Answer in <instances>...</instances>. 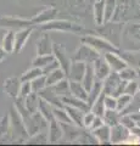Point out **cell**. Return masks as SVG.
I'll return each mask as SVG.
<instances>
[{
    "instance_id": "obj_29",
    "label": "cell",
    "mask_w": 140,
    "mask_h": 146,
    "mask_svg": "<svg viewBox=\"0 0 140 146\" xmlns=\"http://www.w3.org/2000/svg\"><path fill=\"white\" fill-rule=\"evenodd\" d=\"M94 20L98 26L104 25V12H105V0H96L93 7Z\"/></svg>"
},
{
    "instance_id": "obj_8",
    "label": "cell",
    "mask_w": 140,
    "mask_h": 146,
    "mask_svg": "<svg viewBox=\"0 0 140 146\" xmlns=\"http://www.w3.org/2000/svg\"><path fill=\"white\" fill-rule=\"evenodd\" d=\"M33 22L27 21V20H21V18H13V17H4L0 20V27H7L10 29H21L26 28V27H32Z\"/></svg>"
},
{
    "instance_id": "obj_39",
    "label": "cell",
    "mask_w": 140,
    "mask_h": 146,
    "mask_svg": "<svg viewBox=\"0 0 140 146\" xmlns=\"http://www.w3.org/2000/svg\"><path fill=\"white\" fill-rule=\"evenodd\" d=\"M130 99H132V96L130 95H128V94H125V93H122L121 95H118V96L116 98V100H117V107H116V110L118 112H122L123 110L128 106V104L130 102Z\"/></svg>"
},
{
    "instance_id": "obj_33",
    "label": "cell",
    "mask_w": 140,
    "mask_h": 146,
    "mask_svg": "<svg viewBox=\"0 0 140 146\" xmlns=\"http://www.w3.org/2000/svg\"><path fill=\"white\" fill-rule=\"evenodd\" d=\"M104 99H105V93L101 91V94L98 96V99L93 102V105L90 106V111H92L95 116L102 117L104 112H105V104H104Z\"/></svg>"
},
{
    "instance_id": "obj_27",
    "label": "cell",
    "mask_w": 140,
    "mask_h": 146,
    "mask_svg": "<svg viewBox=\"0 0 140 146\" xmlns=\"http://www.w3.org/2000/svg\"><path fill=\"white\" fill-rule=\"evenodd\" d=\"M119 118H121V113L117 110H105V112L102 115V121L108 127L118 124Z\"/></svg>"
},
{
    "instance_id": "obj_25",
    "label": "cell",
    "mask_w": 140,
    "mask_h": 146,
    "mask_svg": "<svg viewBox=\"0 0 140 146\" xmlns=\"http://www.w3.org/2000/svg\"><path fill=\"white\" fill-rule=\"evenodd\" d=\"M38 101H39V95L38 93H31L26 98H23V105L26 110L31 113H34L35 111H38Z\"/></svg>"
},
{
    "instance_id": "obj_11",
    "label": "cell",
    "mask_w": 140,
    "mask_h": 146,
    "mask_svg": "<svg viewBox=\"0 0 140 146\" xmlns=\"http://www.w3.org/2000/svg\"><path fill=\"white\" fill-rule=\"evenodd\" d=\"M85 67H87V63L83 62V61H76L71 63V67H70V71H68V74L67 77L71 79V80H77V82H82L83 79V76L85 73Z\"/></svg>"
},
{
    "instance_id": "obj_3",
    "label": "cell",
    "mask_w": 140,
    "mask_h": 146,
    "mask_svg": "<svg viewBox=\"0 0 140 146\" xmlns=\"http://www.w3.org/2000/svg\"><path fill=\"white\" fill-rule=\"evenodd\" d=\"M42 31H65V32H83L84 29L78 25L71 23L68 21H60V20H52L46 23L40 25Z\"/></svg>"
},
{
    "instance_id": "obj_21",
    "label": "cell",
    "mask_w": 140,
    "mask_h": 146,
    "mask_svg": "<svg viewBox=\"0 0 140 146\" xmlns=\"http://www.w3.org/2000/svg\"><path fill=\"white\" fill-rule=\"evenodd\" d=\"M65 78H66V73L62 71L61 67H58L56 70L51 71L50 73H48V74H45V85L46 86L54 85Z\"/></svg>"
},
{
    "instance_id": "obj_52",
    "label": "cell",
    "mask_w": 140,
    "mask_h": 146,
    "mask_svg": "<svg viewBox=\"0 0 140 146\" xmlns=\"http://www.w3.org/2000/svg\"><path fill=\"white\" fill-rule=\"evenodd\" d=\"M132 32L133 33H140V26L139 25H137V26H134L133 28H132ZM138 39L140 40V35L138 36Z\"/></svg>"
},
{
    "instance_id": "obj_1",
    "label": "cell",
    "mask_w": 140,
    "mask_h": 146,
    "mask_svg": "<svg viewBox=\"0 0 140 146\" xmlns=\"http://www.w3.org/2000/svg\"><path fill=\"white\" fill-rule=\"evenodd\" d=\"M125 83L127 82L122 80L118 73L111 71L110 74L102 80V91L106 95H112V96L117 98L124 91Z\"/></svg>"
},
{
    "instance_id": "obj_43",
    "label": "cell",
    "mask_w": 140,
    "mask_h": 146,
    "mask_svg": "<svg viewBox=\"0 0 140 146\" xmlns=\"http://www.w3.org/2000/svg\"><path fill=\"white\" fill-rule=\"evenodd\" d=\"M27 143L28 144H45V143H48V136L44 135V131H39V133L32 135V138L27 141Z\"/></svg>"
},
{
    "instance_id": "obj_32",
    "label": "cell",
    "mask_w": 140,
    "mask_h": 146,
    "mask_svg": "<svg viewBox=\"0 0 140 146\" xmlns=\"http://www.w3.org/2000/svg\"><path fill=\"white\" fill-rule=\"evenodd\" d=\"M6 54H11L15 50V31L10 29L3 38V46Z\"/></svg>"
},
{
    "instance_id": "obj_41",
    "label": "cell",
    "mask_w": 140,
    "mask_h": 146,
    "mask_svg": "<svg viewBox=\"0 0 140 146\" xmlns=\"http://www.w3.org/2000/svg\"><path fill=\"white\" fill-rule=\"evenodd\" d=\"M138 90H139V84H138L137 82H135V79H134V80H129V82H127V83H125L123 93L130 95V96H133V95L137 93Z\"/></svg>"
},
{
    "instance_id": "obj_48",
    "label": "cell",
    "mask_w": 140,
    "mask_h": 146,
    "mask_svg": "<svg viewBox=\"0 0 140 146\" xmlns=\"http://www.w3.org/2000/svg\"><path fill=\"white\" fill-rule=\"evenodd\" d=\"M58 67H60V63H58V62H57V60L55 58L54 61H51L50 63H48L46 66H44V67L42 68L43 74H48V73H50L51 71L56 70V68H58Z\"/></svg>"
},
{
    "instance_id": "obj_28",
    "label": "cell",
    "mask_w": 140,
    "mask_h": 146,
    "mask_svg": "<svg viewBox=\"0 0 140 146\" xmlns=\"http://www.w3.org/2000/svg\"><path fill=\"white\" fill-rule=\"evenodd\" d=\"M138 111H140V90H138L137 93L133 95L132 99H130V102L128 104V106L119 113L121 115H130V113H134Z\"/></svg>"
},
{
    "instance_id": "obj_10",
    "label": "cell",
    "mask_w": 140,
    "mask_h": 146,
    "mask_svg": "<svg viewBox=\"0 0 140 146\" xmlns=\"http://www.w3.org/2000/svg\"><path fill=\"white\" fill-rule=\"evenodd\" d=\"M38 95H39V98H42L46 102L52 105L54 107H64V104L61 102V99L54 93L51 86H44L42 90L38 91Z\"/></svg>"
},
{
    "instance_id": "obj_53",
    "label": "cell",
    "mask_w": 140,
    "mask_h": 146,
    "mask_svg": "<svg viewBox=\"0 0 140 146\" xmlns=\"http://www.w3.org/2000/svg\"><path fill=\"white\" fill-rule=\"evenodd\" d=\"M137 72H138V77H140V68H137Z\"/></svg>"
},
{
    "instance_id": "obj_6",
    "label": "cell",
    "mask_w": 140,
    "mask_h": 146,
    "mask_svg": "<svg viewBox=\"0 0 140 146\" xmlns=\"http://www.w3.org/2000/svg\"><path fill=\"white\" fill-rule=\"evenodd\" d=\"M104 58L107 62V65L110 66L111 71L117 72V73L128 66L127 62L122 58L121 55H118V52H112V51L106 52V54H104Z\"/></svg>"
},
{
    "instance_id": "obj_2",
    "label": "cell",
    "mask_w": 140,
    "mask_h": 146,
    "mask_svg": "<svg viewBox=\"0 0 140 146\" xmlns=\"http://www.w3.org/2000/svg\"><path fill=\"white\" fill-rule=\"evenodd\" d=\"M82 42L84 44H88L93 49H95L99 54H106L110 51L118 52V49L113 44L104 38H99V36H94V35H87L84 38H82Z\"/></svg>"
},
{
    "instance_id": "obj_35",
    "label": "cell",
    "mask_w": 140,
    "mask_h": 146,
    "mask_svg": "<svg viewBox=\"0 0 140 146\" xmlns=\"http://www.w3.org/2000/svg\"><path fill=\"white\" fill-rule=\"evenodd\" d=\"M118 74H119V77H121V79H122V80H125V82L134 80V79L138 78L137 68L130 67V66H127L125 68H123L122 71H119Z\"/></svg>"
},
{
    "instance_id": "obj_37",
    "label": "cell",
    "mask_w": 140,
    "mask_h": 146,
    "mask_svg": "<svg viewBox=\"0 0 140 146\" xmlns=\"http://www.w3.org/2000/svg\"><path fill=\"white\" fill-rule=\"evenodd\" d=\"M116 10V0H105V12H104V23L111 21Z\"/></svg>"
},
{
    "instance_id": "obj_16",
    "label": "cell",
    "mask_w": 140,
    "mask_h": 146,
    "mask_svg": "<svg viewBox=\"0 0 140 146\" xmlns=\"http://www.w3.org/2000/svg\"><path fill=\"white\" fill-rule=\"evenodd\" d=\"M54 43L50 40L49 35L44 34L38 39L37 42V55H49L52 54Z\"/></svg>"
},
{
    "instance_id": "obj_7",
    "label": "cell",
    "mask_w": 140,
    "mask_h": 146,
    "mask_svg": "<svg viewBox=\"0 0 140 146\" xmlns=\"http://www.w3.org/2000/svg\"><path fill=\"white\" fill-rule=\"evenodd\" d=\"M130 135V130L127 129L124 125L121 123L111 127V136H110V143L111 144H123V141Z\"/></svg>"
},
{
    "instance_id": "obj_15",
    "label": "cell",
    "mask_w": 140,
    "mask_h": 146,
    "mask_svg": "<svg viewBox=\"0 0 140 146\" xmlns=\"http://www.w3.org/2000/svg\"><path fill=\"white\" fill-rule=\"evenodd\" d=\"M90 133L94 135V138L98 140L99 144H107V143H110L111 127H108L107 124H102L101 127L96 128V129L90 130Z\"/></svg>"
},
{
    "instance_id": "obj_18",
    "label": "cell",
    "mask_w": 140,
    "mask_h": 146,
    "mask_svg": "<svg viewBox=\"0 0 140 146\" xmlns=\"http://www.w3.org/2000/svg\"><path fill=\"white\" fill-rule=\"evenodd\" d=\"M70 82V93L72 96L74 98H78V99H82L87 101V98H88V91L85 90V88L83 86V84L80 82H77V80H68Z\"/></svg>"
},
{
    "instance_id": "obj_22",
    "label": "cell",
    "mask_w": 140,
    "mask_h": 146,
    "mask_svg": "<svg viewBox=\"0 0 140 146\" xmlns=\"http://www.w3.org/2000/svg\"><path fill=\"white\" fill-rule=\"evenodd\" d=\"M101 91H102V80L95 78V80H94V83H93L92 89H90V90L88 91L87 102H88L89 106H92L93 102L95 101V100L98 99L99 95L101 94Z\"/></svg>"
},
{
    "instance_id": "obj_34",
    "label": "cell",
    "mask_w": 140,
    "mask_h": 146,
    "mask_svg": "<svg viewBox=\"0 0 140 146\" xmlns=\"http://www.w3.org/2000/svg\"><path fill=\"white\" fill-rule=\"evenodd\" d=\"M52 113H54V119H56L57 122L73 124L65 107H52Z\"/></svg>"
},
{
    "instance_id": "obj_19",
    "label": "cell",
    "mask_w": 140,
    "mask_h": 146,
    "mask_svg": "<svg viewBox=\"0 0 140 146\" xmlns=\"http://www.w3.org/2000/svg\"><path fill=\"white\" fill-rule=\"evenodd\" d=\"M20 86H21V79L16 78V77L6 79L5 84H4V88H5L6 93L10 95L11 98H19Z\"/></svg>"
},
{
    "instance_id": "obj_5",
    "label": "cell",
    "mask_w": 140,
    "mask_h": 146,
    "mask_svg": "<svg viewBox=\"0 0 140 146\" xmlns=\"http://www.w3.org/2000/svg\"><path fill=\"white\" fill-rule=\"evenodd\" d=\"M52 54H54V56H55V58L57 60V62L60 63V67L62 68V71L66 73V77H67L72 61H71V58L68 56V54H67V51H66V49L64 46H61V45L54 44L52 45Z\"/></svg>"
},
{
    "instance_id": "obj_12",
    "label": "cell",
    "mask_w": 140,
    "mask_h": 146,
    "mask_svg": "<svg viewBox=\"0 0 140 146\" xmlns=\"http://www.w3.org/2000/svg\"><path fill=\"white\" fill-rule=\"evenodd\" d=\"M32 33V27H26V28H21L15 33V52L21 51L25 48L27 40L31 36Z\"/></svg>"
},
{
    "instance_id": "obj_26",
    "label": "cell",
    "mask_w": 140,
    "mask_h": 146,
    "mask_svg": "<svg viewBox=\"0 0 140 146\" xmlns=\"http://www.w3.org/2000/svg\"><path fill=\"white\" fill-rule=\"evenodd\" d=\"M52 105H50L49 102H46L45 100H43L42 98H39V101H38V111L40 112L45 119L48 122H50L54 119V113H52Z\"/></svg>"
},
{
    "instance_id": "obj_24",
    "label": "cell",
    "mask_w": 140,
    "mask_h": 146,
    "mask_svg": "<svg viewBox=\"0 0 140 146\" xmlns=\"http://www.w3.org/2000/svg\"><path fill=\"white\" fill-rule=\"evenodd\" d=\"M95 80V74H94V68H93V63H87V67H85V73L83 76V79L80 83L83 84V86L85 88V90L89 91L92 89L93 83Z\"/></svg>"
},
{
    "instance_id": "obj_50",
    "label": "cell",
    "mask_w": 140,
    "mask_h": 146,
    "mask_svg": "<svg viewBox=\"0 0 140 146\" xmlns=\"http://www.w3.org/2000/svg\"><path fill=\"white\" fill-rule=\"evenodd\" d=\"M129 116L132 117L133 119L135 121V123H137V122H140V111H138V112H134V113H130Z\"/></svg>"
},
{
    "instance_id": "obj_4",
    "label": "cell",
    "mask_w": 140,
    "mask_h": 146,
    "mask_svg": "<svg viewBox=\"0 0 140 146\" xmlns=\"http://www.w3.org/2000/svg\"><path fill=\"white\" fill-rule=\"evenodd\" d=\"M99 57H100V54H99L95 49L89 46L88 44H83L82 46L77 50L76 55L73 56V60L83 61L85 63H93Z\"/></svg>"
},
{
    "instance_id": "obj_49",
    "label": "cell",
    "mask_w": 140,
    "mask_h": 146,
    "mask_svg": "<svg viewBox=\"0 0 140 146\" xmlns=\"http://www.w3.org/2000/svg\"><path fill=\"white\" fill-rule=\"evenodd\" d=\"M102 124H105V123H104V121H102V117H100V116H95V118L93 119L92 125L89 127V130H94V129H96V128L101 127Z\"/></svg>"
},
{
    "instance_id": "obj_45",
    "label": "cell",
    "mask_w": 140,
    "mask_h": 146,
    "mask_svg": "<svg viewBox=\"0 0 140 146\" xmlns=\"http://www.w3.org/2000/svg\"><path fill=\"white\" fill-rule=\"evenodd\" d=\"M31 93H32V85H31V82H21L19 96H21V98H26L27 95L31 94Z\"/></svg>"
},
{
    "instance_id": "obj_14",
    "label": "cell",
    "mask_w": 140,
    "mask_h": 146,
    "mask_svg": "<svg viewBox=\"0 0 140 146\" xmlns=\"http://www.w3.org/2000/svg\"><path fill=\"white\" fill-rule=\"evenodd\" d=\"M61 99V102L64 105H67V106H72V107H76V108H79L82 110L83 112H88L90 111V106L88 105V102L85 100L82 99H78V98H74L72 95H68V96H64V98H60Z\"/></svg>"
},
{
    "instance_id": "obj_30",
    "label": "cell",
    "mask_w": 140,
    "mask_h": 146,
    "mask_svg": "<svg viewBox=\"0 0 140 146\" xmlns=\"http://www.w3.org/2000/svg\"><path fill=\"white\" fill-rule=\"evenodd\" d=\"M122 58L127 62V65L134 68H140V52L124 51L121 54Z\"/></svg>"
},
{
    "instance_id": "obj_54",
    "label": "cell",
    "mask_w": 140,
    "mask_h": 146,
    "mask_svg": "<svg viewBox=\"0 0 140 146\" xmlns=\"http://www.w3.org/2000/svg\"><path fill=\"white\" fill-rule=\"evenodd\" d=\"M137 127H139V128H140V122H137Z\"/></svg>"
},
{
    "instance_id": "obj_46",
    "label": "cell",
    "mask_w": 140,
    "mask_h": 146,
    "mask_svg": "<svg viewBox=\"0 0 140 146\" xmlns=\"http://www.w3.org/2000/svg\"><path fill=\"white\" fill-rule=\"evenodd\" d=\"M94 118H95V115H94L92 111L84 112V115H83V127L84 128H88V129H89V127L92 125Z\"/></svg>"
},
{
    "instance_id": "obj_44",
    "label": "cell",
    "mask_w": 140,
    "mask_h": 146,
    "mask_svg": "<svg viewBox=\"0 0 140 146\" xmlns=\"http://www.w3.org/2000/svg\"><path fill=\"white\" fill-rule=\"evenodd\" d=\"M104 104H105L106 110H116V107H117V100H116L115 96H112V95H106L105 94Z\"/></svg>"
},
{
    "instance_id": "obj_31",
    "label": "cell",
    "mask_w": 140,
    "mask_h": 146,
    "mask_svg": "<svg viewBox=\"0 0 140 146\" xmlns=\"http://www.w3.org/2000/svg\"><path fill=\"white\" fill-rule=\"evenodd\" d=\"M56 13H57L56 9H48V10L40 12L35 18H33L32 22H33V23H40V25H42V23H46V22L52 21L54 18H55Z\"/></svg>"
},
{
    "instance_id": "obj_38",
    "label": "cell",
    "mask_w": 140,
    "mask_h": 146,
    "mask_svg": "<svg viewBox=\"0 0 140 146\" xmlns=\"http://www.w3.org/2000/svg\"><path fill=\"white\" fill-rule=\"evenodd\" d=\"M42 74H43L42 68L33 67V68H31V70H28L23 76L21 77V82H32L34 78H37V77L42 76Z\"/></svg>"
},
{
    "instance_id": "obj_17",
    "label": "cell",
    "mask_w": 140,
    "mask_h": 146,
    "mask_svg": "<svg viewBox=\"0 0 140 146\" xmlns=\"http://www.w3.org/2000/svg\"><path fill=\"white\" fill-rule=\"evenodd\" d=\"M62 127V138H65L67 141L77 140V138L80 135L79 127L74 124H68V123H61Z\"/></svg>"
},
{
    "instance_id": "obj_13",
    "label": "cell",
    "mask_w": 140,
    "mask_h": 146,
    "mask_svg": "<svg viewBox=\"0 0 140 146\" xmlns=\"http://www.w3.org/2000/svg\"><path fill=\"white\" fill-rule=\"evenodd\" d=\"M49 133H48V143L55 144L62 139V127L61 123L56 119L49 122Z\"/></svg>"
},
{
    "instance_id": "obj_20",
    "label": "cell",
    "mask_w": 140,
    "mask_h": 146,
    "mask_svg": "<svg viewBox=\"0 0 140 146\" xmlns=\"http://www.w3.org/2000/svg\"><path fill=\"white\" fill-rule=\"evenodd\" d=\"M64 107L67 111V113H68L72 123H73L74 125L79 127V128H83V115H84V112L82 111V110L72 107V106H67V105H64Z\"/></svg>"
},
{
    "instance_id": "obj_23",
    "label": "cell",
    "mask_w": 140,
    "mask_h": 146,
    "mask_svg": "<svg viewBox=\"0 0 140 146\" xmlns=\"http://www.w3.org/2000/svg\"><path fill=\"white\" fill-rule=\"evenodd\" d=\"M50 86L54 90V93H55L58 98H64V96H68V95H71V93H70V82L66 78L60 80L56 84L50 85Z\"/></svg>"
},
{
    "instance_id": "obj_9",
    "label": "cell",
    "mask_w": 140,
    "mask_h": 146,
    "mask_svg": "<svg viewBox=\"0 0 140 146\" xmlns=\"http://www.w3.org/2000/svg\"><path fill=\"white\" fill-rule=\"evenodd\" d=\"M93 68H94V74L95 78L104 80L106 77L111 73V68L107 65V62L105 61L104 57H99L93 62Z\"/></svg>"
},
{
    "instance_id": "obj_51",
    "label": "cell",
    "mask_w": 140,
    "mask_h": 146,
    "mask_svg": "<svg viewBox=\"0 0 140 146\" xmlns=\"http://www.w3.org/2000/svg\"><path fill=\"white\" fill-rule=\"evenodd\" d=\"M5 56H6V51L1 46H0V62H1L4 58H5Z\"/></svg>"
},
{
    "instance_id": "obj_40",
    "label": "cell",
    "mask_w": 140,
    "mask_h": 146,
    "mask_svg": "<svg viewBox=\"0 0 140 146\" xmlns=\"http://www.w3.org/2000/svg\"><path fill=\"white\" fill-rule=\"evenodd\" d=\"M31 85H32V91L33 93H38L39 90H42L45 85V74H42L34 78L32 82H31Z\"/></svg>"
},
{
    "instance_id": "obj_47",
    "label": "cell",
    "mask_w": 140,
    "mask_h": 146,
    "mask_svg": "<svg viewBox=\"0 0 140 146\" xmlns=\"http://www.w3.org/2000/svg\"><path fill=\"white\" fill-rule=\"evenodd\" d=\"M9 124H10V122H9V116L3 117L1 119H0V138L7 133Z\"/></svg>"
},
{
    "instance_id": "obj_42",
    "label": "cell",
    "mask_w": 140,
    "mask_h": 146,
    "mask_svg": "<svg viewBox=\"0 0 140 146\" xmlns=\"http://www.w3.org/2000/svg\"><path fill=\"white\" fill-rule=\"evenodd\" d=\"M119 123L122 125H124L127 129H132V128H134L135 125H137V123H135V121L133 119L132 117H130L129 115H121V118H119Z\"/></svg>"
},
{
    "instance_id": "obj_36",
    "label": "cell",
    "mask_w": 140,
    "mask_h": 146,
    "mask_svg": "<svg viewBox=\"0 0 140 146\" xmlns=\"http://www.w3.org/2000/svg\"><path fill=\"white\" fill-rule=\"evenodd\" d=\"M55 60L54 54H49V55H37V57L33 60V67H39L43 68L44 66H46L48 63H50L51 61Z\"/></svg>"
}]
</instances>
